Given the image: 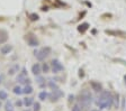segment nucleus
Wrapping results in <instances>:
<instances>
[{"instance_id": "obj_1", "label": "nucleus", "mask_w": 126, "mask_h": 111, "mask_svg": "<svg viewBox=\"0 0 126 111\" xmlns=\"http://www.w3.org/2000/svg\"><path fill=\"white\" fill-rule=\"evenodd\" d=\"M114 103V97L109 91H101L100 95L98 97V100L96 101V104L99 107V109H109L111 108Z\"/></svg>"}, {"instance_id": "obj_2", "label": "nucleus", "mask_w": 126, "mask_h": 111, "mask_svg": "<svg viewBox=\"0 0 126 111\" xmlns=\"http://www.w3.org/2000/svg\"><path fill=\"white\" fill-rule=\"evenodd\" d=\"M92 102V94L88 90H82L79 94V103L83 108H88Z\"/></svg>"}, {"instance_id": "obj_3", "label": "nucleus", "mask_w": 126, "mask_h": 111, "mask_svg": "<svg viewBox=\"0 0 126 111\" xmlns=\"http://www.w3.org/2000/svg\"><path fill=\"white\" fill-rule=\"evenodd\" d=\"M51 47L48 46H45V47H42L39 50H34V55L35 57L38 60V61H44L45 58L51 54Z\"/></svg>"}, {"instance_id": "obj_4", "label": "nucleus", "mask_w": 126, "mask_h": 111, "mask_svg": "<svg viewBox=\"0 0 126 111\" xmlns=\"http://www.w3.org/2000/svg\"><path fill=\"white\" fill-rule=\"evenodd\" d=\"M50 66H51V70H52V72L54 74L60 73V72H62L63 70H64V66L62 65V63H61L59 60H52Z\"/></svg>"}, {"instance_id": "obj_5", "label": "nucleus", "mask_w": 126, "mask_h": 111, "mask_svg": "<svg viewBox=\"0 0 126 111\" xmlns=\"http://www.w3.org/2000/svg\"><path fill=\"white\" fill-rule=\"evenodd\" d=\"M25 39H26L27 44H28L31 47H37L38 46V39H37V37L35 36L33 33H29L25 36Z\"/></svg>"}, {"instance_id": "obj_6", "label": "nucleus", "mask_w": 126, "mask_h": 111, "mask_svg": "<svg viewBox=\"0 0 126 111\" xmlns=\"http://www.w3.org/2000/svg\"><path fill=\"white\" fill-rule=\"evenodd\" d=\"M32 73L34 74L35 76H38L42 73V65L39 63H35L34 65L32 66Z\"/></svg>"}, {"instance_id": "obj_7", "label": "nucleus", "mask_w": 126, "mask_h": 111, "mask_svg": "<svg viewBox=\"0 0 126 111\" xmlns=\"http://www.w3.org/2000/svg\"><path fill=\"white\" fill-rule=\"evenodd\" d=\"M90 86L94 92H101L102 91V85L101 83L97 82V81H90Z\"/></svg>"}, {"instance_id": "obj_8", "label": "nucleus", "mask_w": 126, "mask_h": 111, "mask_svg": "<svg viewBox=\"0 0 126 111\" xmlns=\"http://www.w3.org/2000/svg\"><path fill=\"white\" fill-rule=\"evenodd\" d=\"M13 50V46L9 45V44H6V45H3L2 47L0 48V53L2 54V55H7V54H9Z\"/></svg>"}, {"instance_id": "obj_9", "label": "nucleus", "mask_w": 126, "mask_h": 111, "mask_svg": "<svg viewBox=\"0 0 126 111\" xmlns=\"http://www.w3.org/2000/svg\"><path fill=\"white\" fill-rule=\"evenodd\" d=\"M8 40V33L5 29H0V44H5Z\"/></svg>"}, {"instance_id": "obj_10", "label": "nucleus", "mask_w": 126, "mask_h": 111, "mask_svg": "<svg viewBox=\"0 0 126 111\" xmlns=\"http://www.w3.org/2000/svg\"><path fill=\"white\" fill-rule=\"evenodd\" d=\"M18 71H19V65L18 64H14L13 66L9 67V70H8V74H9V75H15Z\"/></svg>"}, {"instance_id": "obj_11", "label": "nucleus", "mask_w": 126, "mask_h": 111, "mask_svg": "<svg viewBox=\"0 0 126 111\" xmlns=\"http://www.w3.org/2000/svg\"><path fill=\"white\" fill-rule=\"evenodd\" d=\"M23 103H24V106L25 107H31L34 104V99L31 98V97H26V98H24L23 99Z\"/></svg>"}, {"instance_id": "obj_12", "label": "nucleus", "mask_w": 126, "mask_h": 111, "mask_svg": "<svg viewBox=\"0 0 126 111\" xmlns=\"http://www.w3.org/2000/svg\"><path fill=\"white\" fill-rule=\"evenodd\" d=\"M88 29H89V24H88V23H83V24L79 25V27H78V30L81 33V34L86 33Z\"/></svg>"}, {"instance_id": "obj_13", "label": "nucleus", "mask_w": 126, "mask_h": 111, "mask_svg": "<svg viewBox=\"0 0 126 111\" xmlns=\"http://www.w3.org/2000/svg\"><path fill=\"white\" fill-rule=\"evenodd\" d=\"M36 81L37 83H38V85L41 87H45L46 86V84H45V80L43 76H41V75H38V76H36Z\"/></svg>"}, {"instance_id": "obj_14", "label": "nucleus", "mask_w": 126, "mask_h": 111, "mask_svg": "<svg viewBox=\"0 0 126 111\" xmlns=\"http://www.w3.org/2000/svg\"><path fill=\"white\" fill-rule=\"evenodd\" d=\"M27 76V70L24 67V69H21L20 73L18 74V76H17V81H19V80L24 79V77H26Z\"/></svg>"}, {"instance_id": "obj_15", "label": "nucleus", "mask_w": 126, "mask_h": 111, "mask_svg": "<svg viewBox=\"0 0 126 111\" xmlns=\"http://www.w3.org/2000/svg\"><path fill=\"white\" fill-rule=\"evenodd\" d=\"M23 93L24 94H31V93H33V86L31 84L25 85V87L23 89Z\"/></svg>"}, {"instance_id": "obj_16", "label": "nucleus", "mask_w": 126, "mask_h": 111, "mask_svg": "<svg viewBox=\"0 0 126 111\" xmlns=\"http://www.w3.org/2000/svg\"><path fill=\"white\" fill-rule=\"evenodd\" d=\"M13 92L15 93L16 95H20L23 94V87L20 86V85H17V86H15L13 89Z\"/></svg>"}, {"instance_id": "obj_17", "label": "nucleus", "mask_w": 126, "mask_h": 111, "mask_svg": "<svg viewBox=\"0 0 126 111\" xmlns=\"http://www.w3.org/2000/svg\"><path fill=\"white\" fill-rule=\"evenodd\" d=\"M47 98H48V93H47L46 91H42V92L38 94V99L41 101H45Z\"/></svg>"}, {"instance_id": "obj_18", "label": "nucleus", "mask_w": 126, "mask_h": 111, "mask_svg": "<svg viewBox=\"0 0 126 111\" xmlns=\"http://www.w3.org/2000/svg\"><path fill=\"white\" fill-rule=\"evenodd\" d=\"M51 70V66L47 63H43L42 64V73H48Z\"/></svg>"}, {"instance_id": "obj_19", "label": "nucleus", "mask_w": 126, "mask_h": 111, "mask_svg": "<svg viewBox=\"0 0 126 111\" xmlns=\"http://www.w3.org/2000/svg\"><path fill=\"white\" fill-rule=\"evenodd\" d=\"M5 111H14V106L10 101H7L5 104Z\"/></svg>"}, {"instance_id": "obj_20", "label": "nucleus", "mask_w": 126, "mask_h": 111, "mask_svg": "<svg viewBox=\"0 0 126 111\" xmlns=\"http://www.w3.org/2000/svg\"><path fill=\"white\" fill-rule=\"evenodd\" d=\"M31 81H32V80L29 79L28 76H26V77H24V79L19 80L18 82H19V83H23L24 85H29V84H31Z\"/></svg>"}, {"instance_id": "obj_21", "label": "nucleus", "mask_w": 126, "mask_h": 111, "mask_svg": "<svg viewBox=\"0 0 126 111\" xmlns=\"http://www.w3.org/2000/svg\"><path fill=\"white\" fill-rule=\"evenodd\" d=\"M8 99V93L3 90H0V100H7Z\"/></svg>"}, {"instance_id": "obj_22", "label": "nucleus", "mask_w": 126, "mask_h": 111, "mask_svg": "<svg viewBox=\"0 0 126 111\" xmlns=\"http://www.w3.org/2000/svg\"><path fill=\"white\" fill-rule=\"evenodd\" d=\"M48 86H50L53 91H55V90H58L59 89V85L56 84L54 81H50V82H48Z\"/></svg>"}, {"instance_id": "obj_23", "label": "nucleus", "mask_w": 126, "mask_h": 111, "mask_svg": "<svg viewBox=\"0 0 126 111\" xmlns=\"http://www.w3.org/2000/svg\"><path fill=\"white\" fill-rule=\"evenodd\" d=\"M33 107H34L33 111H39V110H41V104H39V102H34Z\"/></svg>"}, {"instance_id": "obj_24", "label": "nucleus", "mask_w": 126, "mask_h": 111, "mask_svg": "<svg viewBox=\"0 0 126 111\" xmlns=\"http://www.w3.org/2000/svg\"><path fill=\"white\" fill-rule=\"evenodd\" d=\"M29 19H31L32 21H35L38 19V15H36V13H31L29 15Z\"/></svg>"}, {"instance_id": "obj_25", "label": "nucleus", "mask_w": 126, "mask_h": 111, "mask_svg": "<svg viewBox=\"0 0 126 111\" xmlns=\"http://www.w3.org/2000/svg\"><path fill=\"white\" fill-rule=\"evenodd\" d=\"M72 111H81V108H80L79 104H76V106L72 108Z\"/></svg>"}, {"instance_id": "obj_26", "label": "nucleus", "mask_w": 126, "mask_h": 111, "mask_svg": "<svg viewBox=\"0 0 126 111\" xmlns=\"http://www.w3.org/2000/svg\"><path fill=\"white\" fill-rule=\"evenodd\" d=\"M16 106H17V107H21V106H24L23 101H21V100H17V101H16Z\"/></svg>"}, {"instance_id": "obj_27", "label": "nucleus", "mask_w": 126, "mask_h": 111, "mask_svg": "<svg viewBox=\"0 0 126 111\" xmlns=\"http://www.w3.org/2000/svg\"><path fill=\"white\" fill-rule=\"evenodd\" d=\"M73 99H74V95H69V101H73Z\"/></svg>"}, {"instance_id": "obj_28", "label": "nucleus", "mask_w": 126, "mask_h": 111, "mask_svg": "<svg viewBox=\"0 0 126 111\" xmlns=\"http://www.w3.org/2000/svg\"><path fill=\"white\" fill-rule=\"evenodd\" d=\"M90 111H99L98 109H92V110H90Z\"/></svg>"}, {"instance_id": "obj_29", "label": "nucleus", "mask_w": 126, "mask_h": 111, "mask_svg": "<svg viewBox=\"0 0 126 111\" xmlns=\"http://www.w3.org/2000/svg\"><path fill=\"white\" fill-rule=\"evenodd\" d=\"M1 79H2V77H1V76H0V82H1Z\"/></svg>"}, {"instance_id": "obj_30", "label": "nucleus", "mask_w": 126, "mask_h": 111, "mask_svg": "<svg viewBox=\"0 0 126 111\" xmlns=\"http://www.w3.org/2000/svg\"><path fill=\"white\" fill-rule=\"evenodd\" d=\"M0 107H1V100H0Z\"/></svg>"}]
</instances>
